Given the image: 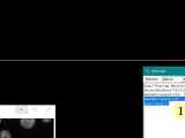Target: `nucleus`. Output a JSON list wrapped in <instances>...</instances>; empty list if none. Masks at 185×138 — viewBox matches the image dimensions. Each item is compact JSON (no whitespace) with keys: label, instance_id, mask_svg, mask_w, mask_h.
<instances>
[{"label":"nucleus","instance_id":"obj_1","mask_svg":"<svg viewBox=\"0 0 185 138\" xmlns=\"http://www.w3.org/2000/svg\"><path fill=\"white\" fill-rule=\"evenodd\" d=\"M35 123H36L35 119H21V120H20V124H21L25 129H31V128L35 125Z\"/></svg>","mask_w":185,"mask_h":138},{"label":"nucleus","instance_id":"obj_2","mask_svg":"<svg viewBox=\"0 0 185 138\" xmlns=\"http://www.w3.org/2000/svg\"><path fill=\"white\" fill-rule=\"evenodd\" d=\"M172 112H174L175 116H179V115L185 116V106H176Z\"/></svg>","mask_w":185,"mask_h":138},{"label":"nucleus","instance_id":"obj_3","mask_svg":"<svg viewBox=\"0 0 185 138\" xmlns=\"http://www.w3.org/2000/svg\"><path fill=\"white\" fill-rule=\"evenodd\" d=\"M0 138H12V134L9 130H3L0 132Z\"/></svg>","mask_w":185,"mask_h":138},{"label":"nucleus","instance_id":"obj_4","mask_svg":"<svg viewBox=\"0 0 185 138\" xmlns=\"http://www.w3.org/2000/svg\"><path fill=\"white\" fill-rule=\"evenodd\" d=\"M0 123H1V119H0Z\"/></svg>","mask_w":185,"mask_h":138}]
</instances>
